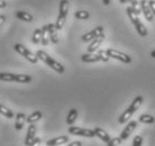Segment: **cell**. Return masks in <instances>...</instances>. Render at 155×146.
<instances>
[{"label":"cell","instance_id":"6da1fadb","mask_svg":"<svg viewBox=\"0 0 155 146\" xmlns=\"http://www.w3.org/2000/svg\"><path fill=\"white\" fill-rule=\"evenodd\" d=\"M36 56L38 58V60L43 61L46 65H48L51 69H53L55 72L60 73V74H63V73L65 72V69H64V66L61 64V63H58V61H55L54 58H52L46 53V52H44L42 50H38L36 52Z\"/></svg>","mask_w":155,"mask_h":146},{"label":"cell","instance_id":"7a4b0ae2","mask_svg":"<svg viewBox=\"0 0 155 146\" xmlns=\"http://www.w3.org/2000/svg\"><path fill=\"white\" fill-rule=\"evenodd\" d=\"M143 97L142 96H137L134 98V100H133V102L130 104V106L125 110L121 115H120V117L118 118V121H119V124H125L126 121H128V119L132 117L134 114H135L138 109H140V107L142 106V104H143Z\"/></svg>","mask_w":155,"mask_h":146},{"label":"cell","instance_id":"3957f363","mask_svg":"<svg viewBox=\"0 0 155 146\" xmlns=\"http://www.w3.org/2000/svg\"><path fill=\"white\" fill-rule=\"evenodd\" d=\"M126 14L128 15L129 19H130V22L133 23V25H134V27H135L136 32L138 33V35L142 36V37L147 36L148 32H147V29H146V27L142 24V22H140V18H138V15L134 12L132 7H128L127 9H126Z\"/></svg>","mask_w":155,"mask_h":146},{"label":"cell","instance_id":"277c9868","mask_svg":"<svg viewBox=\"0 0 155 146\" xmlns=\"http://www.w3.org/2000/svg\"><path fill=\"white\" fill-rule=\"evenodd\" d=\"M69 12V0H61L60 7H58V16L55 22V28L56 31H61L65 24L66 17Z\"/></svg>","mask_w":155,"mask_h":146},{"label":"cell","instance_id":"5b68a950","mask_svg":"<svg viewBox=\"0 0 155 146\" xmlns=\"http://www.w3.org/2000/svg\"><path fill=\"white\" fill-rule=\"evenodd\" d=\"M14 48H15V51L17 52V53L20 54L23 58H25L26 60H28V61L31 62V63H33V64H36V63L38 62V58L36 56V54H33L31 51L28 50L27 47L24 46L23 44L17 43V44L14 45Z\"/></svg>","mask_w":155,"mask_h":146},{"label":"cell","instance_id":"8992f818","mask_svg":"<svg viewBox=\"0 0 155 146\" xmlns=\"http://www.w3.org/2000/svg\"><path fill=\"white\" fill-rule=\"evenodd\" d=\"M106 52H107V54L109 55V58H116V60H119L120 62L126 63V64L132 63V58H130L128 54H125V53H123V52H119V51H117V50H114V48H108Z\"/></svg>","mask_w":155,"mask_h":146},{"label":"cell","instance_id":"52a82bcc","mask_svg":"<svg viewBox=\"0 0 155 146\" xmlns=\"http://www.w3.org/2000/svg\"><path fill=\"white\" fill-rule=\"evenodd\" d=\"M69 133L75 136H83V137H94L96 134L92 129H87V128H81V127L71 126L69 128Z\"/></svg>","mask_w":155,"mask_h":146},{"label":"cell","instance_id":"ba28073f","mask_svg":"<svg viewBox=\"0 0 155 146\" xmlns=\"http://www.w3.org/2000/svg\"><path fill=\"white\" fill-rule=\"evenodd\" d=\"M104 34V27L102 26H97L96 28H93L92 31H90L89 33L84 34L81 37L82 42H91L92 39H94L96 37H98L99 35Z\"/></svg>","mask_w":155,"mask_h":146},{"label":"cell","instance_id":"9c48e42d","mask_svg":"<svg viewBox=\"0 0 155 146\" xmlns=\"http://www.w3.org/2000/svg\"><path fill=\"white\" fill-rule=\"evenodd\" d=\"M136 127H137V121L136 120H132L130 123H128V125L126 127H125V129L123 131H121V134H120V138L123 139V141H125V139H127L129 136H130V134H132L133 131H134V129H135Z\"/></svg>","mask_w":155,"mask_h":146},{"label":"cell","instance_id":"30bf717a","mask_svg":"<svg viewBox=\"0 0 155 146\" xmlns=\"http://www.w3.org/2000/svg\"><path fill=\"white\" fill-rule=\"evenodd\" d=\"M104 39H105V35L101 34L99 35L98 37H96L94 39L91 41V43L89 44V46H88V53H93V52H96V51L99 48V46L101 45V43L104 42Z\"/></svg>","mask_w":155,"mask_h":146},{"label":"cell","instance_id":"8fae6325","mask_svg":"<svg viewBox=\"0 0 155 146\" xmlns=\"http://www.w3.org/2000/svg\"><path fill=\"white\" fill-rule=\"evenodd\" d=\"M140 10H142V12L144 14L146 20L152 22V20L154 19V16H153L151 9H150V7H148V4H147V1H146V0H140Z\"/></svg>","mask_w":155,"mask_h":146},{"label":"cell","instance_id":"7c38bea8","mask_svg":"<svg viewBox=\"0 0 155 146\" xmlns=\"http://www.w3.org/2000/svg\"><path fill=\"white\" fill-rule=\"evenodd\" d=\"M35 134H36L35 124H29V127H28L27 129V135H26V138H25V145L31 146L33 141L35 139Z\"/></svg>","mask_w":155,"mask_h":146},{"label":"cell","instance_id":"4fadbf2b","mask_svg":"<svg viewBox=\"0 0 155 146\" xmlns=\"http://www.w3.org/2000/svg\"><path fill=\"white\" fill-rule=\"evenodd\" d=\"M47 29H48V37L50 41L53 44H58V37L56 34V28H55V24H47Z\"/></svg>","mask_w":155,"mask_h":146},{"label":"cell","instance_id":"5bb4252c","mask_svg":"<svg viewBox=\"0 0 155 146\" xmlns=\"http://www.w3.org/2000/svg\"><path fill=\"white\" fill-rule=\"evenodd\" d=\"M69 142V137L68 136H60V137H56V138L50 139L48 142L46 143L47 146H58L62 145V144H66Z\"/></svg>","mask_w":155,"mask_h":146},{"label":"cell","instance_id":"9a60e30c","mask_svg":"<svg viewBox=\"0 0 155 146\" xmlns=\"http://www.w3.org/2000/svg\"><path fill=\"white\" fill-rule=\"evenodd\" d=\"M93 131H94V134H96V136L97 137H99V138L102 141V142L105 143H108L109 141H110V136L108 135V133L106 131H104L102 128H99V127H96L94 129H93Z\"/></svg>","mask_w":155,"mask_h":146},{"label":"cell","instance_id":"2e32d148","mask_svg":"<svg viewBox=\"0 0 155 146\" xmlns=\"http://www.w3.org/2000/svg\"><path fill=\"white\" fill-rule=\"evenodd\" d=\"M26 121V116L23 112H19L16 115V121H15V129L16 131H20L23 129L24 124Z\"/></svg>","mask_w":155,"mask_h":146},{"label":"cell","instance_id":"e0dca14e","mask_svg":"<svg viewBox=\"0 0 155 146\" xmlns=\"http://www.w3.org/2000/svg\"><path fill=\"white\" fill-rule=\"evenodd\" d=\"M81 61L83 62V63H94V62L100 61V58L98 56V54L88 53V54H83V55H82Z\"/></svg>","mask_w":155,"mask_h":146},{"label":"cell","instance_id":"ac0fdd59","mask_svg":"<svg viewBox=\"0 0 155 146\" xmlns=\"http://www.w3.org/2000/svg\"><path fill=\"white\" fill-rule=\"evenodd\" d=\"M15 16L18 19L23 20V22H26V23H31V22L34 20V17H33L31 14H28V12H21V10H20V12H16Z\"/></svg>","mask_w":155,"mask_h":146},{"label":"cell","instance_id":"d6986e66","mask_svg":"<svg viewBox=\"0 0 155 146\" xmlns=\"http://www.w3.org/2000/svg\"><path fill=\"white\" fill-rule=\"evenodd\" d=\"M43 117V114L42 111H39V110H37V111H34L31 115H29L26 118V121H27L28 124H35L36 121H38V120L42 119Z\"/></svg>","mask_w":155,"mask_h":146},{"label":"cell","instance_id":"ffe728a7","mask_svg":"<svg viewBox=\"0 0 155 146\" xmlns=\"http://www.w3.org/2000/svg\"><path fill=\"white\" fill-rule=\"evenodd\" d=\"M78 118V110L75 109V108H72L70 111H69V114H68V117H66V124L68 125H73L74 121L77 120Z\"/></svg>","mask_w":155,"mask_h":146},{"label":"cell","instance_id":"44dd1931","mask_svg":"<svg viewBox=\"0 0 155 146\" xmlns=\"http://www.w3.org/2000/svg\"><path fill=\"white\" fill-rule=\"evenodd\" d=\"M16 74L8 72H1L0 73V81H5V82H15Z\"/></svg>","mask_w":155,"mask_h":146},{"label":"cell","instance_id":"7402d4cb","mask_svg":"<svg viewBox=\"0 0 155 146\" xmlns=\"http://www.w3.org/2000/svg\"><path fill=\"white\" fill-rule=\"evenodd\" d=\"M15 82L18 83H29L31 82V77L28 74H16Z\"/></svg>","mask_w":155,"mask_h":146},{"label":"cell","instance_id":"603a6c76","mask_svg":"<svg viewBox=\"0 0 155 146\" xmlns=\"http://www.w3.org/2000/svg\"><path fill=\"white\" fill-rule=\"evenodd\" d=\"M41 42L44 46H46L48 42H50V37H48V29H47V25H44L42 27V38H41Z\"/></svg>","mask_w":155,"mask_h":146},{"label":"cell","instance_id":"cb8c5ba5","mask_svg":"<svg viewBox=\"0 0 155 146\" xmlns=\"http://www.w3.org/2000/svg\"><path fill=\"white\" fill-rule=\"evenodd\" d=\"M74 17L79 20H87L90 18V12L87 10H78L74 14Z\"/></svg>","mask_w":155,"mask_h":146},{"label":"cell","instance_id":"d4e9b609","mask_svg":"<svg viewBox=\"0 0 155 146\" xmlns=\"http://www.w3.org/2000/svg\"><path fill=\"white\" fill-rule=\"evenodd\" d=\"M0 114L4 115L5 117H7L8 119H10V118H14V117H15V116H14V112H12L9 108L4 106L2 104H0Z\"/></svg>","mask_w":155,"mask_h":146},{"label":"cell","instance_id":"484cf974","mask_svg":"<svg viewBox=\"0 0 155 146\" xmlns=\"http://www.w3.org/2000/svg\"><path fill=\"white\" fill-rule=\"evenodd\" d=\"M138 120L143 124H153V123H155V117H153V116H151V115L144 114V115L140 116Z\"/></svg>","mask_w":155,"mask_h":146},{"label":"cell","instance_id":"4316f807","mask_svg":"<svg viewBox=\"0 0 155 146\" xmlns=\"http://www.w3.org/2000/svg\"><path fill=\"white\" fill-rule=\"evenodd\" d=\"M42 38V28H37L35 32L33 33V37H31V42L34 44H38Z\"/></svg>","mask_w":155,"mask_h":146},{"label":"cell","instance_id":"83f0119b","mask_svg":"<svg viewBox=\"0 0 155 146\" xmlns=\"http://www.w3.org/2000/svg\"><path fill=\"white\" fill-rule=\"evenodd\" d=\"M98 56L100 58V61L102 62H105V63H107V62L109 61V55L107 54V52L104 50H100V51H98Z\"/></svg>","mask_w":155,"mask_h":146},{"label":"cell","instance_id":"f1b7e54d","mask_svg":"<svg viewBox=\"0 0 155 146\" xmlns=\"http://www.w3.org/2000/svg\"><path fill=\"white\" fill-rule=\"evenodd\" d=\"M121 142H123V139L120 137H115V138H110V141L107 144H108V146H118L121 144Z\"/></svg>","mask_w":155,"mask_h":146},{"label":"cell","instance_id":"f546056e","mask_svg":"<svg viewBox=\"0 0 155 146\" xmlns=\"http://www.w3.org/2000/svg\"><path fill=\"white\" fill-rule=\"evenodd\" d=\"M142 143H143V137L137 135L133 141V146H142Z\"/></svg>","mask_w":155,"mask_h":146},{"label":"cell","instance_id":"4dcf8cb0","mask_svg":"<svg viewBox=\"0 0 155 146\" xmlns=\"http://www.w3.org/2000/svg\"><path fill=\"white\" fill-rule=\"evenodd\" d=\"M147 4H148L150 9H151L152 14H153V16L155 17V0H148Z\"/></svg>","mask_w":155,"mask_h":146},{"label":"cell","instance_id":"1f68e13d","mask_svg":"<svg viewBox=\"0 0 155 146\" xmlns=\"http://www.w3.org/2000/svg\"><path fill=\"white\" fill-rule=\"evenodd\" d=\"M41 142H42V139L39 138V137H35V139L33 141V143L31 144V146H39L41 145Z\"/></svg>","mask_w":155,"mask_h":146},{"label":"cell","instance_id":"d6a6232c","mask_svg":"<svg viewBox=\"0 0 155 146\" xmlns=\"http://www.w3.org/2000/svg\"><path fill=\"white\" fill-rule=\"evenodd\" d=\"M68 146H82V143L79 142V141H75V142H72L70 144H68Z\"/></svg>","mask_w":155,"mask_h":146},{"label":"cell","instance_id":"836d02e7","mask_svg":"<svg viewBox=\"0 0 155 146\" xmlns=\"http://www.w3.org/2000/svg\"><path fill=\"white\" fill-rule=\"evenodd\" d=\"M5 20H6V17H5V15H0V27L4 25Z\"/></svg>","mask_w":155,"mask_h":146},{"label":"cell","instance_id":"e575fe53","mask_svg":"<svg viewBox=\"0 0 155 146\" xmlns=\"http://www.w3.org/2000/svg\"><path fill=\"white\" fill-rule=\"evenodd\" d=\"M6 7H7L6 0H0V8H6Z\"/></svg>","mask_w":155,"mask_h":146},{"label":"cell","instance_id":"d590c367","mask_svg":"<svg viewBox=\"0 0 155 146\" xmlns=\"http://www.w3.org/2000/svg\"><path fill=\"white\" fill-rule=\"evenodd\" d=\"M119 1H120V4H130L134 0H119Z\"/></svg>","mask_w":155,"mask_h":146},{"label":"cell","instance_id":"8d00e7d4","mask_svg":"<svg viewBox=\"0 0 155 146\" xmlns=\"http://www.w3.org/2000/svg\"><path fill=\"white\" fill-rule=\"evenodd\" d=\"M110 1H111V0H102V2H104V5H106V6H108V5H110Z\"/></svg>","mask_w":155,"mask_h":146},{"label":"cell","instance_id":"74e56055","mask_svg":"<svg viewBox=\"0 0 155 146\" xmlns=\"http://www.w3.org/2000/svg\"><path fill=\"white\" fill-rule=\"evenodd\" d=\"M151 56H152V58H155V50H153V51L151 52Z\"/></svg>","mask_w":155,"mask_h":146},{"label":"cell","instance_id":"f35d334b","mask_svg":"<svg viewBox=\"0 0 155 146\" xmlns=\"http://www.w3.org/2000/svg\"><path fill=\"white\" fill-rule=\"evenodd\" d=\"M107 146H108V145H107Z\"/></svg>","mask_w":155,"mask_h":146}]
</instances>
